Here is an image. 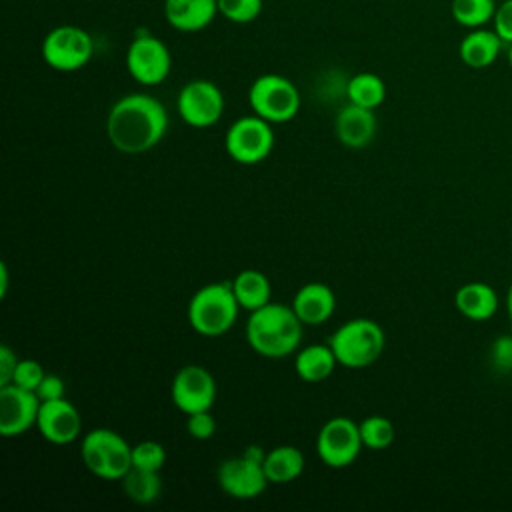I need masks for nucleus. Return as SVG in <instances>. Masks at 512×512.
<instances>
[{
  "label": "nucleus",
  "instance_id": "nucleus-1",
  "mask_svg": "<svg viewBox=\"0 0 512 512\" xmlns=\"http://www.w3.org/2000/svg\"><path fill=\"white\" fill-rule=\"evenodd\" d=\"M166 106L144 92L118 98L106 116V136L110 144L124 154H142L152 150L166 136Z\"/></svg>",
  "mask_w": 512,
  "mask_h": 512
},
{
  "label": "nucleus",
  "instance_id": "nucleus-2",
  "mask_svg": "<svg viewBox=\"0 0 512 512\" xmlns=\"http://www.w3.org/2000/svg\"><path fill=\"white\" fill-rule=\"evenodd\" d=\"M304 324L282 302H268L266 306L250 312L246 322V340L250 348L264 358L280 360L300 348Z\"/></svg>",
  "mask_w": 512,
  "mask_h": 512
},
{
  "label": "nucleus",
  "instance_id": "nucleus-3",
  "mask_svg": "<svg viewBox=\"0 0 512 512\" xmlns=\"http://www.w3.org/2000/svg\"><path fill=\"white\" fill-rule=\"evenodd\" d=\"M240 304L230 282H210L198 288L188 302V322L200 336L216 338L226 334L238 318Z\"/></svg>",
  "mask_w": 512,
  "mask_h": 512
},
{
  "label": "nucleus",
  "instance_id": "nucleus-4",
  "mask_svg": "<svg viewBox=\"0 0 512 512\" xmlns=\"http://www.w3.org/2000/svg\"><path fill=\"white\" fill-rule=\"evenodd\" d=\"M328 344L340 366L366 368L382 356L386 334L376 320L352 318L332 332Z\"/></svg>",
  "mask_w": 512,
  "mask_h": 512
},
{
  "label": "nucleus",
  "instance_id": "nucleus-5",
  "mask_svg": "<svg viewBox=\"0 0 512 512\" xmlns=\"http://www.w3.org/2000/svg\"><path fill=\"white\" fill-rule=\"evenodd\" d=\"M84 466L102 480H122L132 468V446L110 428H94L82 436Z\"/></svg>",
  "mask_w": 512,
  "mask_h": 512
},
{
  "label": "nucleus",
  "instance_id": "nucleus-6",
  "mask_svg": "<svg viewBox=\"0 0 512 512\" xmlns=\"http://www.w3.org/2000/svg\"><path fill=\"white\" fill-rule=\"evenodd\" d=\"M248 104L256 116L270 124H282L298 114L300 92L286 76L262 74L250 84Z\"/></svg>",
  "mask_w": 512,
  "mask_h": 512
},
{
  "label": "nucleus",
  "instance_id": "nucleus-7",
  "mask_svg": "<svg viewBox=\"0 0 512 512\" xmlns=\"http://www.w3.org/2000/svg\"><path fill=\"white\" fill-rule=\"evenodd\" d=\"M92 54V36L74 24H60L52 28L42 40V60L58 72H76L84 68Z\"/></svg>",
  "mask_w": 512,
  "mask_h": 512
},
{
  "label": "nucleus",
  "instance_id": "nucleus-8",
  "mask_svg": "<svg viewBox=\"0 0 512 512\" xmlns=\"http://www.w3.org/2000/svg\"><path fill=\"white\" fill-rule=\"evenodd\" d=\"M228 156L238 164H258L266 160L274 148L272 124L256 114L234 120L224 136Z\"/></svg>",
  "mask_w": 512,
  "mask_h": 512
},
{
  "label": "nucleus",
  "instance_id": "nucleus-9",
  "mask_svg": "<svg viewBox=\"0 0 512 512\" xmlns=\"http://www.w3.org/2000/svg\"><path fill=\"white\" fill-rule=\"evenodd\" d=\"M362 446L360 424L348 416L326 420L316 436V454L328 468H346L354 464Z\"/></svg>",
  "mask_w": 512,
  "mask_h": 512
},
{
  "label": "nucleus",
  "instance_id": "nucleus-10",
  "mask_svg": "<svg viewBox=\"0 0 512 512\" xmlns=\"http://www.w3.org/2000/svg\"><path fill=\"white\" fill-rule=\"evenodd\" d=\"M126 68L128 74L142 86L162 84L172 68V56L168 46L152 36H136L126 50Z\"/></svg>",
  "mask_w": 512,
  "mask_h": 512
},
{
  "label": "nucleus",
  "instance_id": "nucleus-11",
  "mask_svg": "<svg viewBox=\"0 0 512 512\" xmlns=\"http://www.w3.org/2000/svg\"><path fill=\"white\" fill-rule=\"evenodd\" d=\"M178 114L192 128L214 126L224 112L222 90L204 78L186 82L178 92Z\"/></svg>",
  "mask_w": 512,
  "mask_h": 512
},
{
  "label": "nucleus",
  "instance_id": "nucleus-12",
  "mask_svg": "<svg viewBox=\"0 0 512 512\" xmlns=\"http://www.w3.org/2000/svg\"><path fill=\"white\" fill-rule=\"evenodd\" d=\"M170 398L186 416L210 410L216 400V380L208 368L200 364H186L172 378Z\"/></svg>",
  "mask_w": 512,
  "mask_h": 512
},
{
  "label": "nucleus",
  "instance_id": "nucleus-13",
  "mask_svg": "<svg viewBox=\"0 0 512 512\" xmlns=\"http://www.w3.org/2000/svg\"><path fill=\"white\" fill-rule=\"evenodd\" d=\"M216 480L218 486L236 500H252L270 484L264 472V462L254 460L244 452L240 456L222 460L216 470Z\"/></svg>",
  "mask_w": 512,
  "mask_h": 512
},
{
  "label": "nucleus",
  "instance_id": "nucleus-14",
  "mask_svg": "<svg viewBox=\"0 0 512 512\" xmlns=\"http://www.w3.org/2000/svg\"><path fill=\"white\" fill-rule=\"evenodd\" d=\"M42 400L36 392L8 384L0 388V434L14 438L28 432L38 422Z\"/></svg>",
  "mask_w": 512,
  "mask_h": 512
},
{
  "label": "nucleus",
  "instance_id": "nucleus-15",
  "mask_svg": "<svg viewBox=\"0 0 512 512\" xmlns=\"http://www.w3.org/2000/svg\"><path fill=\"white\" fill-rule=\"evenodd\" d=\"M36 428L52 444H70L82 432V416L66 398L46 400L40 404Z\"/></svg>",
  "mask_w": 512,
  "mask_h": 512
},
{
  "label": "nucleus",
  "instance_id": "nucleus-16",
  "mask_svg": "<svg viewBox=\"0 0 512 512\" xmlns=\"http://www.w3.org/2000/svg\"><path fill=\"white\" fill-rule=\"evenodd\" d=\"M376 128L378 124H376L374 110L352 104V102L342 106L334 120L336 138L340 140V144L352 150L366 148L374 140Z\"/></svg>",
  "mask_w": 512,
  "mask_h": 512
},
{
  "label": "nucleus",
  "instance_id": "nucleus-17",
  "mask_svg": "<svg viewBox=\"0 0 512 512\" xmlns=\"http://www.w3.org/2000/svg\"><path fill=\"white\" fill-rule=\"evenodd\" d=\"M292 310L304 326L324 324L336 310V294L324 282H308L294 294Z\"/></svg>",
  "mask_w": 512,
  "mask_h": 512
},
{
  "label": "nucleus",
  "instance_id": "nucleus-18",
  "mask_svg": "<svg viewBox=\"0 0 512 512\" xmlns=\"http://www.w3.org/2000/svg\"><path fill=\"white\" fill-rule=\"evenodd\" d=\"M218 0H164L166 22L180 32H198L212 24Z\"/></svg>",
  "mask_w": 512,
  "mask_h": 512
},
{
  "label": "nucleus",
  "instance_id": "nucleus-19",
  "mask_svg": "<svg viewBox=\"0 0 512 512\" xmlns=\"http://www.w3.org/2000/svg\"><path fill=\"white\" fill-rule=\"evenodd\" d=\"M504 48V40L498 36V32L492 28L488 30L486 26L482 28H472L458 46V56L460 60L474 70H482L492 66L500 52Z\"/></svg>",
  "mask_w": 512,
  "mask_h": 512
},
{
  "label": "nucleus",
  "instance_id": "nucleus-20",
  "mask_svg": "<svg viewBox=\"0 0 512 512\" xmlns=\"http://www.w3.org/2000/svg\"><path fill=\"white\" fill-rule=\"evenodd\" d=\"M456 310L472 320V322H486L490 320L500 306L498 292L486 282H466L454 294Z\"/></svg>",
  "mask_w": 512,
  "mask_h": 512
},
{
  "label": "nucleus",
  "instance_id": "nucleus-21",
  "mask_svg": "<svg viewBox=\"0 0 512 512\" xmlns=\"http://www.w3.org/2000/svg\"><path fill=\"white\" fill-rule=\"evenodd\" d=\"M336 364L338 360L330 344H308L304 348H298L294 358V370L298 378L310 384L326 380L334 372Z\"/></svg>",
  "mask_w": 512,
  "mask_h": 512
},
{
  "label": "nucleus",
  "instance_id": "nucleus-22",
  "mask_svg": "<svg viewBox=\"0 0 512 512\" xmlns=\"http://www.w3.org/2000/svg\"><path fill=\"white\" fill-rule=\"evenodd\" d=\"M230 284H232V290H234V296H236L240 308H244L248 312H254V310L266 306L268 302H272L270 300L272 298L270 280L264 272H260L256 268L240 270Z\"/></svg>",
  "mask_w": 512,
  "mask_h": 512
},
{
  "label": "nucleus",
  "instance_id": "nucleus-23",
  "mask_svg": "<svg viewBox=\"0 0 512 512\" xmlns=\"http://www.w3.org/2000/svg\"><path fill=\"white\" fill-rule=\"evenodd\" d=\"M304 454L292 444H282L266 452L264 472L270 484H288L304 472Z\"/></svg>",
  "mask_w": 512,
  "mask_h": 512
},
{
  "label": "nucleus",
  "instance_id": "nucleus-24",
  "mask_svg": "<svg viewBox=\"0 0 512 512\" xmlns=\"http://www.w3.org/2000/svg\"><path fill=\"white\" fill-rule=\"evenodd\" d=\"M346 96L348 102L374 110L386 100V84L374 72H358L348 80Z\"/></svg>",
  "mask_w": 512,
  "mask_h": 512
},
{
  "label": "nucleus",
  "instance_id": "nucleus-25",
  "mask_svg": "<svg viewBox=\"0 0 512 512\" xmlns=\"http://www.w3.org/2000/svg\"><path fill=\"white\" fill-rule=\"evenodd\" d=\"M124 494L136 504H152L162 494V478L160 472L130 468L126 476L120 480Z\"/></svg>",
  "mask_w": 512,
  "mask_h": 512
},
{
  "label": "nucleus",
  "instance_id": "nucleus-26",
  "mask_svg": "<svg viewBox=\"0 0 512 512\" xmlns=\"http://www.w3.org/2000/svg\"><path fill=\"white\" fill-rule=\"evenodd\" d=\"M498 0H452L450 12L456 24L472 30L492 22Z\"/></svg>",
  "mask_w": 512,
  "mask_h": 512
},
{
  "label": "nucleus",
  "instance_id": "nucleus-27",
  "mask_svg": "<svg viewBox=\"0 0 512 512\" xmlns=\"http://www.w3.org/2000/svg\"><path fill=\"white\" fill-rule=\"evenodd\" d=\"M360 436L364 448L370 450H386L396 436L394 424L386 416H368L360 422Z\"/></svg>",
  "mask_w": 512,
  "mask_h": 512
},
{
  "label": "nucleus",
  "instance_id": "nucleus-28",
  "mask_svg": "<svg viewBox=\"0 0 512 512\" xmlns=\"http://www.w3.org/2000/svg\"><path fill=\"white\" fill-rule=\"evenodd\" d=\"M166 462V450L156 440H142L132 446V466L160 472Z\"/></svg>",
  "mask_w": 512,
  "mask_h": 512
},
{
  "label": "nucleus",
  "instance_id": "nucleus-29",
  "mask_svg": "<svg viewBox=\"0 0 512 512\" xmlns=\"http://www.w3.org/2000/svg\"><path fill=\"white\" fill-rule=\"evenodd\" d=\"M262 12V0H218V14L234 24H248Z\"/></svg>",
  "mask_w": 512,
  "mask_h": 512
},
{
  "label": "nucleus",
  "instance_id": "nucleus-30",
  "mask_svg": "<svg viewBox=\"0 0 512 512\" xmlns=\"http://www.w3.org/2000/svg\"><path fill=\"white\" fill-rule=\"evenodd\" d=\"M44 376H46V372H44L40 362H36L32 358H20L18 366H16V372H14L12 384L36 392V388H38V384L42 382Z\"/></svg>",
  "mask_w": 512,
  "mask_h": 512
},
{
  "label": "nucleus",
  "instance_id": "nucleus-31",
  "mask_svg": "<svg viewBox=\"0 0 512 512\" xmlns=\"http://www.w3.org/2000/svg\"><path fill=\"white\" fill-rule=\"evenodd\" d=\"M186 432L196 440H208L216 434V420L210 410L188 414L186 418Z\"/></svg>",
  "mask_w": 512,
  "mask_h": 512
},
{
  "label": "nucleus",
  "instance_id": "nucleus-32",
  "mask_svg": "<svg viewBox=\"0 0 512 512\" xmlns=\"http://www.w3.org/2000/svg\"><path fill=\"white\" fill-rule=\"evenodd\" d=\"M490 362L498 372H512V332L498 336L490 346Z\"/></svg>",
  "mask_w": 512,
  "mask_h": 512
},
{
  "label": "nucleus",
  "instance_id": "nucleus-33",
  "mask_svg": "<svg viewBox=\"0 0 512 512\" xmlns=\"http://www.w3.org/2000/svg\"><path fill=\"white\" fill-rule=\"evenodd\" d=\"M492 24L498 36L504 40V44H510L512 42V0H498Z\"/></svg>",
  "mask_w": 512,
  "mask_h": 512
},
{
  "label": "nucleus",
  "instance_id": "nucleus-34",
  "mask_svg": "<svg viewBox=\"0 0 512 512\" xmlns=\"http://www.w3.org/2000/svg\"><path fill=\"white\" fill-rule=\"evenodd\" d=\"M66 394V386L64 380L58 374H46L42 378V382L36 388V396L46 402V400H56V398H64Z\"/></svg>",
  "mask_w": 512,
  "mask_h": 512
},
{
  "label": "nucleus",
  "instance_id": "nucleus-35",
  "mask_svg": "<svg viewBox=\"0 0 512 512\" xmlns=\"http://www.w3.org/2000/svg\"><path fill=\"white\" fill-rule=\"evenodd\" d=\"M18 360L20 358L16 356V352L10 346H6V344L0 346V388L12 384Z\"/></svg>",
  "mask_w": 512,
  "mask_h": 512
},
{
  "label": "nucleus",
  "instance_id": "nucleus-36",
  "mask_svg": "<svg viewBox=\"0 0 512 512\" xmlns=\"http://www.w3.org/2000/svg\"><path fill=\"white\" fill-rule=\"evenodd\" d=\"M8 292V268L6 264H0V298H4Z\"/></svg>",
  "mask_w": 512,
  "mask_h": 512
},
{
  "label": "nucleus",
  "instance_id": "nucleus-37",
  "mask_svg": "<svg viewBox=\"0 0 512 512\" xmlns=\"http://www.w3.org/2000/svg\"><path fill=\"white\" fill-rule=\"evenodd\" d=\"M506 312H508V320H510V332H512V284L506 292Z\"/></svg>",
  "mask_w": 512,
  "mask_h": 512
},
{
  "label": "nucleus",
  "instance_id": "nucleus-38",
  "mask_svg": "<svg viewBox=\"0 0 512 512\" xmlns=\"http://www.w3.org/2000/svg\"><path fill=\"white\" fill-rule=\"evenodd\" d=\"M508 46V50H506V58H508V64H510V68H512V42L510 44H506Z\"/></svg>",
  "mask_w": 512,
  "mask_h": 512
},
{
  "label": "nucleus",
  "instance_id": "nucleus-39",
  "mask_svg": "<svg viewBox=\"0 0 512 512\" xmlns=\"http://www.w3.org/2000/svg\"><path fill=\"white\" fill-rule=\"evenodd\" d=\"M510 240H512V230H510Z\"/></svg>",
  "mask_w": 512,
  "mask_h": 512
}]
</instances>
